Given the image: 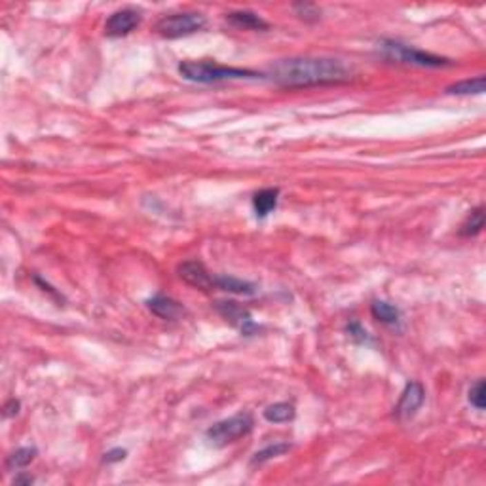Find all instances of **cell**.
<instances>
[{
    "instance_id": "cell-4",
    "label": "cell",
    "mask_w": 486,
    "mask_h": 486,
    "mask_svg": "<svg viewBox=\"0 0 486 486\" xmlns=\"http://www.w3.org/2000/svg\"><path fill=\"white\" fill-rule=\"evenodd\" d=\"M253 425H255V420L249 412H240V414H234V416L220 420L215 425H211L205 433V437L213 447H226L230 443L242 439L247 433H251Z\"/></svg>"
},
{
    "instance_id": "cell-2",
    "label": "cell",
    "mask_w": 486,
    "mask_h": 486,
    "mask_svg": "<svg viewBox=\"0 0 486 486\" xmlns=\"http://www.w3.org/2000/svg\"><path fill=\"white\" fill-rule=\"evenodd\" d=\"M179 75L196 84H215L222 80H255L260 78V72L249 70V68L237 67H222L213 61H182L179 65Z\"/></svg>"
},
{
    "instance_id": "cell-24",
    "label": "cell",
    "mask_w": 486,
    "mask_h": 486,
    "mask_svg": "<svg viewBox=\"0 0 486 486\" xmlns=\"http://www.w3.org/2000/svg\"><path fill=\"white\" fill-rule=\"evenodd\" d=\"M19 409H21V402L15 401V399H10V401L4 405V418L15 416V414L19 412Z\"/></svg>"
},
{
    "instance_id": "cell-8",
    "label": "cell",
    "mask_w": 486,
    "mask_h": 486,
    "mask_svg": "<svg viewBox=\"0 0 486 486\" xmlns=\"http://www.w3.org/2000/svg\"><path fill=\"white\" fill-rule=\"evenodd\" d=\"M425 401V389L420 382H409L405 389H402L401 399L395 407V418L397 420H410L416 414L418 410L422 409V405Z\"/></svg>"
},
{
    "instance_id": "cell-14",
    "label": "cell",
    "mask_w": 486,
    "mask_h": 486,
    "mask_svg": "<svg viewBox=\"0 0 486 486\" xmlns=\"http://www.w3.org/2000/svg\"><path fill=\"white\" fill-rule=\"evenodd\" d=\"M371 313L372 318L380 321V323H384V325L395 327L399 325V321H401V311L397 310L393 304L386 302V300H374L371 304Z\"/></svg>"
},
{
    "instance_id": "cell-5",
    "label": "cell",
    "mask_w": 486,
    "mask_h": 486,
    "mask_svg": "<svg viewBox=\"0 0 486 486\" xmlns=\"http://www.w3.org/2000/svg\"><path fill=\"white\" fill-rule=\"evenodd\" d=\"M205 27V17L197 12L169 14L156 23V30L164 38H182Z\"/></svg>"
},
{
    "instance_id": "cell-23",
    "label": "cell",
    "mask_w": 486,
    "mask_h": 486,
    "mask_svg": "<svg viewBox=\"0 0 486 486\" xmlns=\"http://www.w3.org/2000/svg\"><path fill=\"white\" fill-rule=\"evenodd\" d=\"M126 458V450L124 448H113L108 450L103 458V463H114V462H122Z\"/></svg>"
},
{
    "instance_id": "cell-6",
    "label": "cell",
    "mask_w": 486,
    "mask_h": 486,
    "mask_svg": "<svg viewBox=\"0 0 486 486\" xmlns=\"http://www.w3.org/2000/svg\"><path fill=\"white\" fill-rule=\"evenodd\" d=\"M217 311H219L222 318L226 319L230 325H234L235 329H240V333L243 336H253V334L258 333L260 327L253 321L251 313L243 306H240L234 300H219L217 302Z\"/></svg>"
},
{
    "instance_id": "cell-9",
    "label": "cell",
    "mask_w": 486,
    "mask_h": 486,
    "mask_svg": "<svg viewBox=\"0 0 486 486\" xmlns=\"http://www.w3.org/2000/svg\"><path fill=\"white\" fill-rule=\"evenodd\" d=\"M141 23V14L131 8H122L118 12L110 14V17L105 23V35L110 38H120L129 35L131 30L137 29Z\"/></svg>"
},
{
    "instance_id": "cell-11",
    "label": "cell",
    "mask_w": 486,
    "mask_h": 486,
    "mask_svg": "<svg viewBox=\"0 0 486 486\" xmlns=\"http://www.w3.org/2000/svg\"><path fill=\"white\" fill-rule=\"evenodd\" d=\"M226 21L235 27V29H245V30H266L268 29V23L255 12L249 10H237V12H230L226 14Z\"/></svg>"
},
{
    "instance_id": "cell-7",
    "label": "cell",
    "mask_w": 486,
    "mask_h": 486,
    "mask_svg": "<svg viewBox=\"0 0 486 486\" xmlns=\"http://www.w3.org/2000/svg\"><path fill=\"white\" fill-rule=\"evenodd\" d=\"M177 273L190 287L202 289V291L215 289V275L200 260H184L177 266Z\"/></svg>"
},
{
    "instance_id": "cell-16",
    "label": "cell",
    "mask_w": 486,
    "mask_h": 486,
    "mask_svg": "<svg viewBox=\"0 0 486 486\" xmlns=\"http://www.w3.org/2000/svg\"><path fill=\"white\" fill-rule=\"evenodd\" d=\"M293 418H295V407L291 402H273L264 410V420L270 424H283L291 422Z\"/></svg>"
},
{
    "instance_id": "cell-1",
    "label": "cell",
    "mask_w": 486,
    "mask_h": 486,
    "mask_svg": "<svg viewBox=\"0 0 486 486\" xmlns=\"http://www.w3.org/2000/svg\"><path fill=\"white\" fill-rule=\"evenodd\" d=\"M268 75L283 88H310L348 82L351 68L333 57H289L273 63Z\"/></svg>"
},
{
    "instance_id": "cell-22",
    "label": "cell",
    "mask_w": 486,
    "mask_h": 486,
    "mask_svg": "<svg viewBox=\"0 0 486 486\" xmlns=\"http://www.w3.org/2000/svg\"><path fill=\"white\" fill-rule=\"evenodd\" d=\"M346 331H348L349 336H351L356 342H359V344H371L372 342L371 334L367 333L359 323H349V325L346 327Z\"/></svg>"
},
{
    "instance_id": "cell-25",
    "label": "cell",
    "mask_w": 486,
    "mask_h": 486,
    "mask_svg": "<svg viewBox=\"0 0 486 486\" xmlns=\"http://www.w3.org/2000/svg\"><path fill=\"white\" fill-rule=\"evenodd\" d=\"M32 483H35V478L30 475H17L14 478V485H32Z\"/></svg>"
},
{
    "instance_id": "cell-20",
    "label": "cell",
    "mask_w": 486,
    "mask_h": 486,
    "mask_svg": "<svg viewBox=\"0 0 486 486\" xmlns=\"http://www.w3.org/2000/svg\"><path fill=\"white\" fill-rule=\"evenodd\" d=\"M469 402L477 410H485L486 407V387L485 380H477L469 389Z\"/></svg>"
},
{
    "instance_id": "cell-13",
    "label": "cell",
    "mask_w": 486,
    "mask_h": 486,
    "mask_svg": "<svg viewBox=\"0 0 486 486\" xmlns=\"http://www.w3.org/2000/svg\"><path fill=\"white\" fill-rule=\"evenodd\" d=\"M278 196H280L278 188L258 190L257 194L253 196V209L257 213V217L264 219L266 215H270L278 207Z\"/></svg>"
},
{
    "instance_id": "cell-3",
    "label": "cell",
    "mask_w": 486,
    "mask_h": 486,
    "mask_svg": "<svg viewBox=\"0 0 486 486\" xmlns=\"http://www.w3.org/2000/svg\"><path fill=\"white\" fill-rule=\"evenodd\" d=\"M378 52L382 53L386 59L397 61V63H402V65H414V67L427 68L447 67V65H450V61H448L447 57L433 55V53L402 44V42H397V40H382V42H378Z\"/></svg>"
},
{
    "instance_id": "cell-15",
    "label": "cell",
    "mask_w": 486,
    "mask_h": 486,
    "mask_svg": "<svg viewBox=\"0 0 486 486\" xmlns=\"http://www.w3.org/2000/svg\"><path fill=\"white\" fill-rule=\"evenodd\" d=\"M486 78L485 76H477V78H467L462 82H456L452 86H448V95H480L485 93Z\"/></svg>"
},
{
    "instance_id": "cell-18",
    "label": "cell",
    "mask_w": 486,
    "mask_h": 486,
    "mask_svg": "<svg viewBox=\"0 0 486 486\" xmlns=\"http://www.w3.org/2000/svg\"><path fill=\"white\" fill-rule=\"evenodd\" d=\"M485 228V209L477 207L467 215V219L460 228V235L463 237H473V235L480 234V230Z\"/></svg>"
},
{
    "instance_id": "cell-10",
    "label": "cell",
    "mask_w": 486,
    "mask_h": 486,
    "mask_svg": "<svg viewBox=\"0 0 486 486\" xmlns=\"http://www.w3.org/2000/svg\"><path fill=\"white\" fill-rule=\"evenodd\" d=\"M146 308L159 319H166V321H177L181 319L186 310L181 302H177L175 298L166 295H154L152 298L146 300Z\"/></svg>"
},
{
    "instance_id": "cell-12",
    "label": "cell",
    "mask_w": 486,
    "mask_h": 486,
    "mask_svg": "<svg viewBox=\"0 0 486 486\" xmlns=\"http://www.w3.org/2000/svg\"><path fill=\"white\" fill-rule=\"evenodd\" d=\"M215 289L243 296H251L257 293V285L255 283L237 280V278H232V275H215Z\"/></svg>"
},
{
    "instance_id": "cell-17",
    "label": "cell",
    "mask_w": 486,
    "mask_h": 486,
    "mask_svg": "<svg viewBox=\"0 0 486 486\" xmlns=\"http://www.w3.org/2000/svg\"><path fill=\"white\" fill-rule=\"evenodd\" d=\"M38 450L35 447H21L17 448L15 452L6 458V469L8 471H15V469H23L27 467L35 458H37Z\"/></svg>"
},
{
    "instance_id": "cell-21",
    "label": "cell",
    "mask_w": 486,
    "mask_h": 486,
    "mask_svg": "<svg viewBox=\"0 0 486 486\" xmlns=\"http://www.w3.org/2000/svg\"><path fill=\"white\" fill-rule=\"evenodd\" d=\"M293 10L304 21H318L321 17V10L318 6H313V4H308V2H298L293 6Z\"/></svg>"
},
{
    "instance_id": "cell-19",
    "label": "cell",
    "mask_w": 486,
    "mask_h": 486,
    "mask_svg": "<svg viewBox=\"0 0 486 486\" xmlns=\"http://www.w3.org/2000/svg\"><path fill=\"white\" fill-rule=\"evenodd\" d=\"M289 450H291V445H289V443H273L270 447L258 450L257 454L251 458V465H260V463L268 462V460H272V458L283 456L285 452H289Z\"/></svg>"
}]
</instances>
